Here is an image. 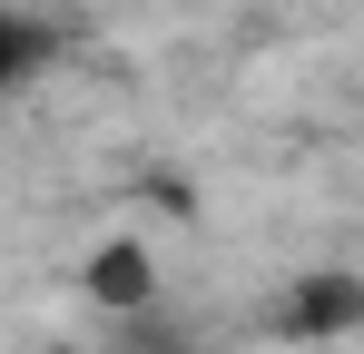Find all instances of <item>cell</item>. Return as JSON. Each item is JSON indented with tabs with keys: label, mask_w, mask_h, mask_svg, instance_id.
Returning a JSON list of instances; mask_svg holds the SVG:
<instances>
[{
	"label": "cell",
	"mask_w": 364,
	"mask_h": 354,
	"mask_svg": "<svg viewBox=\"0 0 364 354\" xmlns=\"http://www.w3.org/2000/svg\"><path fill=\"white\" fill-rule=\"evenodd\" d=\"M276 335H296V345L364 335V276H296L276 295Z\"/></svg>",
	"instance_id": "obj_1"
},
{
	"label": "cell",
	"mask_w": 364,
	"mask_h": 354,
	"mask_svg": "<svg viewBox=\"0 0 364 354\" xmlns=\"http://www.w3.org/2000/svg\"><path fill=\"white\" fill-rule=\"evenodd\" d=\"M79 286H89L99 315H148V305H158V266H148V246H138V236H109V246H89Z\"/></svg>",
	"instance_id": "obj_2"
},
{
	"label": "cell",
	"mask_w": 364,
	"mask_h": 354,
	"mask_svg": "<svg viewBox=\"0 0 364 354\" xmlns=\"http://www.w3.org/2000/svg\"><path fill=\"white\" fill-rule=\"evenodd\" d=\"M119 354H197V345H187V325H158V305H148V315H119Z\"/></svg>",
	"instance_id": "obj_3"
},
{
	"label": "cell",
	"mask_w": 364,
	"mask_h": 354,
	"mask_svg": "<svg viewBox=\"0 0 364 354\" xmlns=\"http://www.w3.org/2000/svg\"><path fill=\"white\" fill-rule=\"evenodd\" d=\"M40 50H50L40 30H20V20H0V89H10V79H20V69H30Z\"/></svg>",
	"instance_id": "obj_4"
}]
</instances>
